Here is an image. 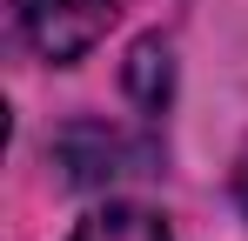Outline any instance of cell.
Returning <instances> with one entry per match:
<instances>
[{"instance_id": "cell-1", "label": "cell", "mask_w": 248, "mask_h": 241, "mask_svg": "<svg viewBox=\"0 0 248 241\" xmlns=\"http://www.w3.org/2000/svg\"><path fill=\"white\" fill-rule=\"evenodd\" d=\"M114 14H121V0H27L20 27H27L41 60H81L87 47L108 34Z\"/></svg>"}, {"instance_id": "cell-2", "label": "cell", "mask_w": 248, "mask_h": 241, "mask_svg": "<svg viewBox=\"0 0 248 241\" xmlns=\"http://www.w3.org/2000/svg\"><path fill=\"white\" fill-rule=\"evenodd\" d=\"M67 241H174V235H168V221L155 214V208H134V201H101V208H94V214H87Z\"/></svg>"}, {"instance_id": "cell-3", "label": "cell", "mask_w": 248, "mask_h": 241, "mask_svg": "<svg viewBox=\"0 0 248 241\" xmlns=\"http://www.w3.org/2000/svg\"><path fill=\"white\" fill-rule=\"evenodd\" d=\"M127 87H134L148 107L168 101V40H141V47H134V60H127Z\"/></svg>"}, {"instance_id": "cell-4", "label": "cell", "mask_w": 248, "mask_h": 241, "mask_svg": "<svg viewBox=\"0 0 248 241\" xmlns=\"http://www.w3.org/2000/svg\"><path fill=\"white\" fill-rule=\"evenodd\" d=\"M242 214H248V174H242Z\"/></svg>"}]
</instances>
